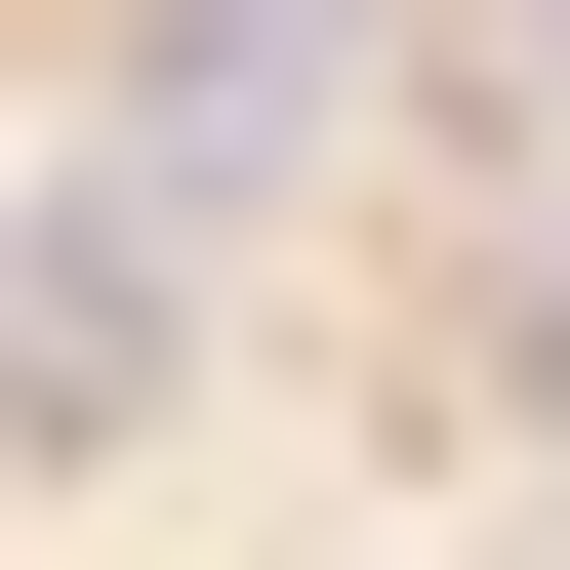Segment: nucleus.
<instances>
[{"mask_svg": "<svg viewBox=\"0 0 570 570\" xmlns=\"http://www.w3.org/2000/svg\"><path fill=\"white\" fill-rule=\"evenodd\" d=\"M164 367H204V285H164V204H0V407H41V449H122Z\"/></svg>", "mask_w": 570, "mask_h": 570, "instance_id": "nucleus-2", "label": "nucleus"}, {"mask_svg": "<svg viewBox=\"0 0 570 570\" xmlns=\"http://www.w3.org/2000/svg\"><path fill=\"white\" fill-rule=\"evenodd\" d=\"M82 82H122V204H285V164H367L407 0H82Z\"/></svg>", "mask_w": 570, "mask_h": 570, "instance_id": "nucleus-1", "label": "nucleus"}, {"mask_svg": "<svg viewBox=\"0 0 570 570\" xmlns=\"http://www.w3.org/2000/svg\"><path fill=\"white\" fill-rule=\"evenodd\" d=\"M530 122H570V0H530Z\"/></svg>", "mask_w": 570, "mask_h": 570, "instance_id": "nucleus-3", "label": "nucleus"}]
</instances>
